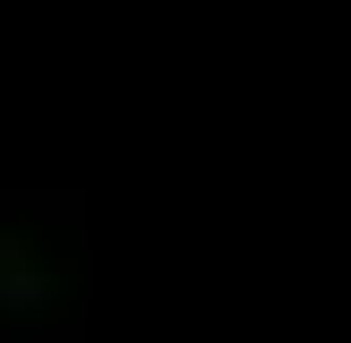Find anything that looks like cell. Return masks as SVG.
Returning <instances> with one entry per match:
<instances>
[{
  "mask_svg": "<svg viewBox=\"0 0 351 343\" xmlns=\"http://www.w3.org/2000/svg\"><path fill=\"white\" fill-rule=\"evenodd\" d=\"M0 309H9V318H43L51 309V274L26 257L17 232H0Z\"/></svg>",
  "mask_w": 351,
  "mask_h": 343,
  "instance_id": "1",
  "label": "cell"
}]
</instances>
